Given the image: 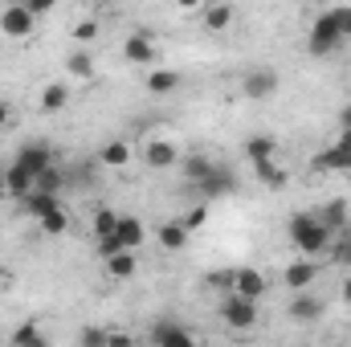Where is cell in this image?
Listing matches in <instances>:
<instances>
[{"mask_svg":"<svg viewBox=\"0 0 351 347\" xmlns=\"http://www.w3.org/2000/svg\"><path fill=\"white\" fill-rule=\"evenodd\" d=\"M62 184H66V176H62V168L53 164L49 172L37 176V188H33V192H41V196H62Z\"/></svg>","mask_w":351,"mask_h":347,"instance_id":"cell-30","label":"cell"},{"mask_svg":"<svg viewBox=\"0 0 351 347\" xmlns=\"http://www.w3.org/2000/svg\"><path fill=\"white\" fill-rule=\"evenodd\" d=\"M12 119H16V110H12V102H8V98H0V131H4V127H8Z\"/></svg>","mask_w":351,"mask_h":347,"instance_id":"cell-39","label":"cell"},{"mask_svg":"<svg viewBox=\"0 0 351 347\" xmlns=\"http://www.w3.org/2000/svg\"><path fill=\"white\" fill-rule=\"evenodd\" d=\"M78 45H86V41H94L98 37V21L94 16H86V21H74V33H70Z\"/></svg>","mask_w":351,"mask_h":347,"instance_id":"cell-34","label":"cell"},{"mask_svg":"<svg viewBox=\"0 0 351 347\" xmlns=\"http://www.w3.org/2000/svg\"><path fill=\"white\" fill-rule=\"evenodd\" d=\"M37 225H41V233H49V237H62V233L70 229V213H66V208L58 204V208H53V213H45V217H41Z\"/></svg>","mask_w":351,"mask_h":347,"instance_id":"cell-29","label":"cell"},{"mask_svg":"<svg viewBox=\"0 0 351 347\" xmlns=\"http://www.w3.org/2000/svg\"><path fill=\"white\" fill-rule=\"evenodd\" d=\"M254 176H258V184H262V188H274V192H282V188H286V168H282L278 160L254 164Z\"/></svg>","mask_w":351,"mask_h":347,"instance_id":"cell-22","label":"cell"},{"mask_svg":"<svg viewBox=\"0 0 351 347\" xmlns=\"http://www.w3.org/2000/svg\"><path fill=\"white\" fill-rule=\"evenodd\" d=\"M200 21H204L208 33H225V29L237 21V8H233V4H204V8H200Z\"/></svg>","mask_w":351,"mask_h":347,"instance_id":"cell-17","label":"cell"},{"mask_svg":"<svg viewBox=\"0 0 351 347\" xmlns=\"http://www.w3.org/2000/svg\"><path fill=\"white\" fill-rule=\"evenodd\" d=\"M0 347H8V344H4V339H0Z\"/></svg>","mask_w":351,"mask_h":347,"instance_id":"cell-46","label":"cell"},{"mask_svg":"<svg viewBox=\"0 0 351 347\" xmlns=\"http://www.w3.org/2000/svg\"><path fill=\"white\" fill-rule=\"evenodd\" d=\"M180 168H184V176H188V184H200L204 176L217 168V160H208V156H184Z\"/></svg>","mask_w":351,"mask_h":347,"instance_id":"cell-28","label":"cell"},{"mask_svg":"<svg viewBox=\"0 0 351 347\" xmlns=\"http://www.w3.org/2000/svg\"><path fill=\"white\" fill-rule=\"evenodd\" d=\"M339 294H343V302H348V307H351V278H348V282H343V286H339Z\"/></svg>","mask_w":351,"mask_h":347,"instance_id":"cell-44","label":"cell"},{"mask_svg":"<svg viewBox=\"0 0 351 347\" xmlns=\"http://www.w3.org/2000/svg\"><path fill=\"white\" fill-rule=\"evenodd\" d=\"M311 168L323 172V176H348L351 172V152L339 147V143H331V147H323V152L311 160Z\"/></svg>","mask_w":351,"mask_h":347,"instance_id":"cell-13","label":"cell"},{"mask_svg":"<svg viewBox=\"0 0 351 347\" xmlns=\"http://www.w3.org/2000/svg\"><path fill=\"white\" fill-rule=\"evenodd\" d=\"M33 29H37V16H33L25 4L0 8V33H8V37H29Z\"/></svg>","mask_w":351,"mask_h":347,"instance_id":"cell-12","label":"cell"},{"mask_svg":"<svg viewBox=\"0 0 351 347\" xmlns=\"http://www.w3.org/2000/svg\"><path fill=\"white\" fill-rule=\"evenodd\" d=\"M98 164H106V168H127V164H131V147H127L123 139H110V143L98 152Z\"/></svg>","mask_w":351,"mask_h":347,"instance_id":"cell-25","label":"cell"},{"mask_svg":"<svg viewBox=\"0 0 351 347\" xmlns=\"http://www.w3.org/2000/svg\"><path fill=\"white\" fill-rule=\"evenodd\" d=\"M123 58H127L131 66H152V70H156V37H152L147 29L127 33V41H123Z\"/></svg>","mask_w":351,"mask_h":347,"instance_id":"cell-9","label":"cell"},{"mask_svg":"<svg viewBox=\"0 0 351 347\" xmlns=\"http://www.w3.org/2000/svg\"><path fill=\"white\" fill-rule=\"evenodd\" d=\"M286 233H290V246L298 250V258H319V254H331V229L319 221V213H294L286 221Z\"/></svg>","mask_w":351,"mask_h":347,"instance_id":"cell-2","label":"cell"},{"mask_svg":"<svg viewBox=\"0 0 351 347\" xmlns=\"http://www.w3.org/2000/svg\"><path fill=\"white\" fill-rule=\"evenodd\" d=\"M0 188H4V164H0Z\"/></svg>","mask_w":351,"mask_h":347,"instance_id":"cell-45","label":"cell"},{"mask_svg":"<svg viewBox=\"0 0 351 347\" xmlns=\"http://www.w3.org/2000/svg\"><path fill=\"white\" fill-rule=\"evenodd\" d=\"M335 143H339V147H348V152H351V131H339V139H335Z\"/></svg>","mask_w":351,"mask_h":347,"instance_id":"cell-43","label":"cell"},{"mask_svg":"<svg viewBox=\"0 0 351 347\" xmlns=\"http://www.w3.org/2000/svg\"><path fill=\"white\" fill-rule=\"evenodd\" d=\"M180 160H184V156H180V147H176L172 139H147V143H143V164H147L152 172H168Z\"/></svg>","mask_w":351,"mask_h":347,"instance_id":"cell-10","label":"cell"},{"mask_svg":"<svg viewBox=\"0 0 351 347\" xmlns=\"http://www.w3.org/2000/svg\"><path fill=\"white\" fill-rule=\"evenodd\" d=\"M331 258L351 270V237H335V241H331Z\"/></svg>","mask_w":351,"mask_h":347,"instance_id":"cell-36","label":"cell"},{"mask_svg":"<svg viewBox=\"0 0 351 347\" xmlns=\"http://www.w3.org/2000/svg\"><path fill=\"white\" fill-rule=\"evenodd\" d=\"M37 106H41L45 115L66 110V106H70V86H66V82H45V86H41V98H37Z\"/></svg>","mask_w":351,"mask_h":347,"instance_id":"cell-18","label":"cell"},{"mask_svg":"<svg viewBox=\"0 0 351 347\" xmlns=\"http://www.w3.org/2000/svg\"><path fill=\"white\" fill-rule=\"evenodd\" d=\"M58 204H62V196H41V192H33V196L25 200V213L41 221V217H45V213H53Z\"/></svg>","mask_w":351,"mask_h":347,"instance_id":"cell-31","label":"cell"},{"mask_svg":"<svg viewBox=\"0 0 351 347\" xmlns=\"http://www.w3.org/2000/svg\"><path fill=\"white\" fill-rule=\"evenodd\" d=\"M184 86V78H180V70H164V66H156V70H147V90L160 98V94H176V90Z\"/></svg>","mask_w":351,"mask_h":347,"instance_id":"cell-19","label":"cell"},{"mask_svg":"<svg viewBox=\"0 0 351 347\" xmlns=\"http://www.w3.org/2000/svg\"><path fill=\"white\" fill-rule=\"evenodd\" d=\"M221 323H225L229 331H254V327H258V302H245V298H237V294H225V302H221Z\"/></svg>","mask_w":351,"mask_h":347,"instance_id":"cell-4","label":"cell"},{"mask_svg":"<svg viewBox=\"0 0 351 347\" xmlns=\"http://www.w3.org/2000/svg\"><path fill=\"white\" fill-rule=\"evenodd\" d=\"M25 8H29L33 16H45V12H53V0H29Z\"/></svg>","mask_w":351,"mask_h":347,"instance_id":"cell-38","label":"cell"},{"mask_svg":"<svg viewBox=\"0 0 351 347\" xmlns=\"http://www.w3.org/2000/svg\"><path fill=\"white\" fill-rule=\"evenodd\" d=\"M98 254H102V261H110L114 254H123V241H119V237H102V241H98Z\"/></svg>","mask_w":351,"mask_h":347,"instance_id":"cell-37","label":"cell"},{"mask_svg":"<svg viewBox=\"0 0 351 347\" xmlns=\"http://www.w3.org/2000/svg\"><path fill=\"white\" fill-rule=\"evenodd\" d=\"M25 347H53V344H49L45 335H33V339H29V344H25Z\"/></svg>","mask_w":351,"mask_h":347,"instance_id":"cell-42","label":"cell"},{"mask_svg":"<svg viewBox=\"0 0 351 347\" xmlns=\"http://www.w3.org/2000/svg\"><path fill=\"white\" fill-rule=\"evenodd\" d=\"M119 221H123V217H119L114 208H106V204H102V208L94 213V221H90V229H94V237L102 241V237H114V233H119Z\"/></svg>","mask_w":351,"mask_h":347,"instance_id":"cell-26","label":"cell"},{"mask_svg":"<svg viewBox=\"0 0 351 347\" xmlns=\"http://www.w3.org/2000/svg\"><path fill=\"white\" fill-rule=\"evenodd\" d=\"M286 315H290L294 323H302V327H306V323H319V319H323V298L311 294V290H306V294H290Z\"/></svg>","mask_w":351,"mask_h":347,"instance_id":"cell-14","label":"cell"},{"mask_svg":"<svg viewBox=\"0 0 351 347\" xmlns=\"http://www.w3.org/2000/svg\"><path fill=\"white\" fill-rule=\"evenodd\" d=\"M78 344L82 347H110V327H86Z\"/></svg>","mask_w":351,"mask_h":347,"instance_id":"cell-33","label":"cell"},{"mask_svg":"<svg viewBox=\"0 0 351 347\" xmlns=\"http://www.w3.org/2000/svg\"><path fill=\"white\" fill-rule=\"evenodd\" d=\"M180 221H184V229H188V233H192V229H200V225L208 221V204H192Z\"/></svg>","mask_w":351,"mask_h":347,"instance_id":"cell-35","label":"cell"},{"mask_svg":"<svg viewBox=\"0 0 351 347\" xmlns=\"http://www.w3.org/2000/svg\"><path fill=\"white\" fill-rule=\"evenodd\" d=\"M152 347H196V335L176 319H160L152 327Z\"/></svg>","mask_w":351,"mask_h":347,"instance_id":"cell-11","label":"cell"},{"mask_svg":"<svg viewBox=\"0 0 351 347\" xmlns=\"http://www.w3.org/2000/svg\"><path fill=\"white\" fill-rule=\"evenodd\" d=\"M188 237H192V233L184 229V221H180V217H176V221H164V225H160V246H164V250H172V254L188 246Z\"/></svg>","mask_w":351,"mask_h":347,"instance_id":"cell-23","label":"cell"},{"mask_svg":"<svg viewBox=\"0 0 351 347\" xmlns=\"http://www.w3.org/2000/svg\"><path fill=\"white\" fill-rule=\"evenodd\" d=\"M348 41H351V4L323 8V12L311 21L306 53H311V58H331V53H339Z\"/></svg>","mask_w":351,"mask_h":347,"instance_id":"cell-1","label":"cell"},{"mask_svg":"<svg viewBox=\"0 0 351 347\" xmlns=\"http://www.w3.org/2000/svg\"><path fill=\"white\" fill-rule=\"evenodd\" d=\"M33 188H37V180L25 172V168H16V164L4 168V192H8V196H16V200L25 204V200L33 196Z\"/></svg>","mask_w":351,"mask_h":347,"instance_id":"cell-15","label":"cell"},{"mask_svg":"<svg viewBox=\"0 0 351 347\" xmlns=\"http://www.w3.org/2000/svg\"><path fill=\"white\" fill-rule=\"evenodd\" d=\"M33 335H41V323H37V319H25V323H16V327H12V339H8V347H25Z\"/></svg>","mask_w":351,"mask_h":347,"instance_id":"cell-32","label":"cell"},{"mask_svg":"<svg viewBox=\"0 0 351 347\" xmlns=\"http://www.w3.org/2000/svg\"><path fill=\"white\" fill-rule=\"evenodd\" d=\"M278 86H282V78H278V70H269V66H250L245 78H241V94H245L250 102H265V98H274Z\"/></svg>","mask_w":351,"mask_h":347,"instance_id":"cell-3","label":"cell"},{"mask_svg":"<svg viewBox=\"0 0 351 347\" xmlns=\"http://www.w3.org/2000/svg\"><path fill=\"white\" fill-rule=\"evenodd\" d=\"M12 164H16V168H25V172L37 180L41 172H49V168H53V147H49L45 139H33V143H25V147L12 156Z\"/></svg>","mask_w":351,"mask_h":347,"instance_id":"cell-6","label":"cell"},{"mask_svg":"<svg viewBox=\"0 0 351 347\" xmlns=\"http://www.w3.org/2000/svg\"><path fill=\"white\" fill-rule=\"evenodd\" d=\"M339 131H351V98L339 106Z\"/></svg>","mask_w":351,"mask_h":347,"instance_id":"cell-41","label":"cell"},{"mask_svg":"<svg viewBox=\"0 0 351 347\" xmlns=\"http://www.w3.org/2000/svg\"><path fill=\"white\" fill-rule=\"evenodd\" d=\"M196 192H200V204L225 200V196H233V192H237V176L229 172L225 164H217L213 172H208L204 180H200V184H196Z\"/></svg>","mask_w":351,"mask_h":347,"instance_id":"cell-5","label":"cell"},{"mask_svg":"<svg viewBox=\"0 0 351 347\" xmlns=\"http://www.w3.org/2000/svg\"><path fill=\"white\" fill-rule=\"evenodd\" d=\"M315 278H319V261H311V258H294L282 270V282H286L290 294H306L315 286Z\"/></svg>","mask_w":351,"mask_h":347,"instance_id":"cell-8","label":"cell"},{"mask_svg":"<svg viewBox=\"0 0 351 347\" xmlns=\"http://www.w3.org/2000/svg\"><path fill=\"white\" fill-rule=\"evenodd\" d=\"M245 160H250V164H265V160H278V143H274L269 135H254V139L245 143Z\"/></svg>","mask_w":351,"mask_h":347,"instance_id":"cell-24","label":"cell"},{"mask_svg":"<svg viewBox=\"0 0 351 347\" xmlns=\"http://www.w3.org/2000/svg\"><path fill=\"white\" fill-rule=\"evenodd\" d=\"M319 221L331 229V237H343V229H348V221H351V208H348V200L339 196V200H331V204H323L319 208Z\"/></svg>","mask_w":351,"mask_h":347,"instance_id":"cell-16","label":"cell"},{"mask_svg":"<svg viewBox=\"0 0 351 347\" xmlns=\"http://www.w3.org/2000/svg\"><path fill=\"white\" fill-rule=\"evenodd\" d=\"M110 347H135V339H131L127 331H114V327H110Z\"/></svg>","mask_w":351,"mask_h":347,"instance_id":"cell-40","label":"cell"},{"mask_svg":"<svg viewBox=\"0 0 351 347\" xmlns=\"http://www.w3.org/2000/svg\"><path fill=\"white\" fill-rule=\"evenodd\" d=\"M114 237L123 241V250H131V254H135V250L143 246L147 229H143V221H139V217H123V221H119V233H114Z\"/></svg>","mask_w":351,"mask_h":347,"instance_id":"cell-20","label":"cell"},{"mask_svg":"<svg viewBox=\"0 0 351 347\" xmlns=\"http://www.w3.org/2000/svg\"><path fill=\"white\" fill-rule=\"evenodd\" d=\"M102 265H106V274H110V278H119V282L135 278V270H139V261H135V254H131V250L114 254V258H110V261H102Z\"/></svg>","mask_w":351,"mask_h":347,"instance_id":"cell-27","label":"cell"},{"mask_svg":"<svg viewBox=\"0 0 351 347\" xmlns=\"http://www.w3.org/2000/svg\"><path fill=\"white\" fill-rule=\"evenodd\" d=\"M265 274L262 270H254V265H241V270H233L229 274V294H237V298H245V302H258L265 294Z\"/></svg>","mask_w":351,"mask_h":347,"instance_id":"cell-7","label":"cell"},{"mask_svg":"<svg viewBox=\"0 0 351 347\" xmlns=\"http://www.w3.org/2000/svg\"><path fill=\"white\" fill-rule=\"evenodd\" d=\"M66 74H70V78H78V82H94L98 66H94V58H90L86 49H74V53L66 58Z\"/></svg>","mask_w":351,"mask_h":347,"instance_id":"cell-21","label":"cell"}]
</instances>
